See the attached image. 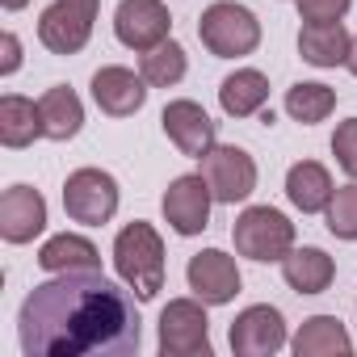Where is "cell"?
<instances>
[{"mask_svg":"<svg viewBox=\"0 0 357 357\" xmlns=\"http://www.w3.org/2000/svg\"><path fill=\"white\" fill-rule=\"evenodd\" d=\"M26 357H122L139 349L135 290L101 269L55 273L34 286L17 315Z\"/></svg>","mask_w":357,"mask_h":357,"instance_id":"cell-1","label":"cell"},{"mask_svg":"<svg viewBox=\"0 0 357 357\" xmlns=\"http://www.w3.org/2000/svg\"><path fill=\"white\" fill-rule=\"evenodd\" d=\"M114 269L135 290L139 303H151L164 290V240L151 223L135 219L114 236Z\"/></svg>","mask_w":357,"mask_h":357,"instance_id":"cell-2","label":"cell"},{"mask_svg":"<svg viewBox=\"0 0 357 357\" xmlns=\"http://www.w3.org/2000/svg\"><path fill=\"white\" fill-rule=\"evenodd\" d=\"M198 38L215 59H244L261 47V22L236 0H215L198 22Z\"/></svg>","mask_w":357,"mask_h":357,"instance_id":"cell-3","label":"cell"},{"mask_svg":"<svg viewBox=\"0 0 357 357\" xmlns=\"http://www.w3.org/2000/svg\"><path fill=\"white\" fill-rule=\"evenodd\" d=\"M231 240H236V252L248 261H261V265L286 261V252L294 248V223L273 206H248L236 219Z\"/></svg>","mask_w":357,"mask_h":357,"instance_id":"cell-4","label":"cell"},{"mask_svg":"<svg viewBox=\"0 0 357 357\" xmlns=\"http://www.w3.org/2000/svg\"><path fill=\"white\" fill-rule=\"evenodd\" d=\"M160 353L164 357H211V319L202 298H172L160 311Z\"/></svg>","mask_w":357,"mask_h":357,"instance_id":"cell-5","label":"cell"},{"mask_svg":"<svg viewBox=\"0 0 357 357\" xmlns=\"http://www.w3.org/2000/svg\"><path fill=\"white\" fill-rule=\"evenodd\" d=\"M101 0H55L38 17V43L51 55H80L93 38Z\"/></svg>","mask_w":357,"mask_h":357,"instance_id":"cell-6","label":"cell"},{"mask_svg":"<svg viewBox=\"0 0 357 357\" xmlns=\"http://www.w3.org/2000/svg\"><path fill=\"white\" fill-rule=\"evenodd\" d=\"M118 181L105 172V168H76L68 181H63V211L72 223H84V227H101L118 215Z\"/></svg>","mask_w":357,"mask_h":357,"instance_id":"cell-7","label":"cell"},{"mask_svg":"<svg viewBox=\"0 0 357 357\" xmlns=\"http://www.w3.org/2000/svg\"><path fill=\"white\" fill-rule=\"evenodd\" d=\"M202 176H206L215 202L236 206V202H248L257 190V160L236 143H215L202 155Z\"/></svg>","mask_w":357,"mask_h":357,"instance_id":"cell-8","label":"cell"},{"mask_svg":"<svg viewBox=\"0 0 357 357\" xmlns=\"http://www.w3.org/2000/svg\"><path fill=\"white\" fill-rule=\"evenodd\" d=\"M211 206H215V194L202 172H185L176 181H168V190L160 198V211L176 236H202L211 227Z\"/></svg>","mask_w":357,"mask_h":357,"instance_id":"cell-9","label":"cell"},{"mask_svg":"<svg viewBox=\"0 0 357 357\" xmlns=\"http://www.w3.org/2000/svg\"><path fill=\"white\" fill-rule=\"evenodd\" d=\"M227 340H231V353H236V357H273V353H282V349L290 344L286 319H282V311L269 307V303L244 307V311L231 319Z\"/></svg>","mask_w":357,"mask_h":357,"instance_id":"cell-10","label":"cell"},{"mask_svg":"<svg viewBox=\"0 0 357 357\" xmlns=\"http://www.w3.org/2000/svg\"><path fill=\"white\" fill-rule=\"evenodd\" d=\"M114 34L126 51H151L172 34V17L164 0H122L114 9Z\"/></svg>","mask_w":357,"mask_h":357,"instance_id":"cell-11","label":"cell"},{"mask_svg":"<svg viewBox=\"0 0 357 357\" xmlns=\"http://www.w3.org/2000/svg\"><path fill=\"white\" fill-rule=\"evenodd\" d=\"M185 282H190L194 298H202L206 307H227L240 294V286H244L236 257H227L223 248H202L198 257H190Z\"/></svg>","mask_w":357,"mask_h":357,"instance_id":"cell-12","label":"cell"},{"mask_svg":"<svg viewBox=\"0 0 357 357\" xmlns=\"http://www.w3.org/2000/svg\"><path fill=\"white\" fill-rule=\"evenodd\" d=\"M160 122H164V135L172 139V147L181 151V155H190V160H202V155L219 143L211 114H206L198 101H190V97L168 101L164 114H160Z\"/></svg>","mask_w":357,"mask_h":357,"instance_id":"cell-13","label":"cell"},{"mask_svg":"<svg viewBox=\"0 0 357 357\" xmlns=\"http://www.w3.org/2000/svg\"><path fill=\"white\" fill-rule=\"evenodd\" d=\"M43 231H47V198L30 185H9L0 198V240L30 244Z\"/></svg>","mask_w":357,"mask_h":357,"instance_id":"cell-14","label":"cell"},{"mask_svg":"<svg viewBox=\"0 0 357 357\" xmlns=\"http://www.w3.org/2000/svg\"><path fill=\"white\" fill-rule=\"evenodd\" d=\"M93 101H97V109L101 114H109V118H130V114H139L143 109V101H147V80L143 76H135L130 68H101L97 76H93Z\"/></svg>","mask_w":357,"mask_h":357,"instance_id":"cell-15","label":"cell"},{"mask_svg":"<svg viewBox=\"0 0 357 357\" xmlns=\"http://www.w3.org/2000/svg\"><path fill=\"white\" fill-rule=\"evenodd\" d=\"M349 47H353V34L344 30V22H307L298 30V55L311 68H340V63H349Z\"/></svg>","mask_w":357,"mask_h":357,"instance_id":"cell-16","label":"cell"},{"mask_svg":"<svg viewBox=\"0 0 357 357\" xmlns=\"http://www.w3.org/2000/svg\"><path fill=\"white\" fill-rule=\"evenodd\" d=\"M332 194H336V185H332V172L324 164H315V160L290 164V172H286V198H290L294 211L319 215V211H328Z\"/></svg>","mask_w":357,"mask_h":357,"instance_id":"cell-17","label":"cell"},{"mask_svg":"<svg viewBox=\"0 0 357 357\" xmlns=\"http://www.w3.org/2000/svg\"><path fill=\"white\" fill-rule=\"evenodd\" d=\"M282 278L294 294H324L336 278V261L324 248H290L282 261Z\"/></svg>","mask_w":357,"mask_h":357,"instance_id":"cell-18","label":"cell"},{"mask_svg":"<svg viewBox=\"0 0 357 357\" xmlns=\"http://www.w3.org/2000/svg\"><path fill=\"white\" fill-rule=\"evenodd\" d=\"M34 139H47L38 101L17 97V93H5V97H0V143H5L9 151H22Z\"/></svg>","mask_w":357,"mask_h":357,"instance_id":"cell-19","label":"cell"},{"mask_svg":"<svg viewBox=\"0 0 357 357\" xmlns=\"http://www.w3.org/2000/svg\"><path fill=\"white\" fill-rule=\"evenodd\" d=\"M265 101H269V76L257 68H236L219 84V105L227 118H252L265 109Z\"/></svg>","mask_w":357,"mask_h":357,"instance_id":"cell-20","label":"cell"},{"mask_svg":"<svg viewBox=\"0 0 357 357\" xmlns=\"http://www.w3.org/2000/svg\"><path fill=\"white\" fill-rule=\"evenodd\" d=\"M294 357H336V353H353V336L344 332V324L336 315H311L294 340H290Z\"/></svg>","mask_w":357,"mask_h":357,"instance_id":"cell-21","label":"cell"},{"mask_svg":"<svg viewBox=\"0 0 357 357\" xmlns=\"http://www.w3.org/2000/svg\"><path fill=\"white\" fill-rule=\"evenodd\" d=\"M38 109H43V130H47V139H55V143L76 139L80 126H84V105H80V97H76L68 84L47 89V93L38 97Z\"/></svg>","mask_w":357,"mask_h":357,"instance_id":"cell-22","label":"cell"},{"mask_svg":"<svg viewBox=\"0 0 357 357\" xmlns=\"http://www.w3.org/2000/svg\"><path fill=\"white\" fill-rule=\"evenodd\" d=\"M38 265L47 269V273H72V269H101V252H97V244L93 240H84V236H72V231H63V236H51L43 248H38Z\"/></svg>","mask_w":357,"mask_h":357,"instance_id":"cell-23","label":"cell"},{"mask_svg":"<svg viewBox=\"0 0 357 357\" xmlns=\"http://www.w3.org/2000/svg\"><path fill=\"white\" fill-rule=\"evenodd\" d=\"M185 72H190L185 47H181V43H172V38H164L160 47L143 51V59H139V76H143L151 89H172V84H181Z\"/></svg>","mask_w":357,"mask_h":357,"instance_id":"cell-24","label":"cell"},{"mask_svg":"<svg viewBox=\"0 0 357 357\" xmlns=\"http://www.w3.org/2000/svg\"><path fill=\"white\" fill-rule=\"evenodd\" d=\"M332 109H336V89H328V84H319V80H303V84H294V89L286 93V114H290L294 122H303V126L324 122Z\"/></svg>","mask_w":357,"mask_h":357,"instance_id":"cell-25","label":"cell"},{"mask_svg":"<svg viewBox=\"0 0 357 357\" xmlns=\"http://www.w3.org/2000/svg\"><path fill=\"white\" fill-rule=\"evenodd\" d=\"M324 219H328V231L336 240H357V181H349L332 194Z\"/></svg>","mask_w":357,"mask_h":357,"instance_id":"cell-26","label":"cell"},{"mask_svg":"<svg viewBox=\"0 0 357 357\" xmlns=\"http://www.w3.org/2000/svg\"><path fill=\"white\" fill-rule=\"evenodd\" d=\"M332 155L349 181H357V118H344L332 135Z\"/></svg>","mask_w":357,"mask_h":357,"instance_id":"cell-27","label":"cell"},{"mask_svg":"<svg viewBox=\"0 0 357 357\" xmlns=\"http://www.w3.org/2000/svg\"><path fill=\"white\" fill-rule=\"evenodd\" d=\"M303 22H344L353 0H294Z\"/></svg>","mask_w":357,"mask_h":357,"instance_id":"cell-28","label":"cell"},{"mask_svg":"<svg viewBox=\"0 0 357 357\" xmlns=\"http://www.w3.org/2000/svg\"><path fill=\"white\" fill-rule=\"evenodd\" d=\"M0 51H5V59H0V76H13L22 68V43L13 30H5V38H0Z\"/></svg>","mask_w":357,"mask_h":357,"instance_id":"cell-29","label":"cell"},{"mask_svg":"<svg viewBox=\"0 0 357 357\" xmlns=\"http://www.w3.org/2000/svg\"><path fill=\"white\" fill-rule=\"evenodd\" d=\"M30 5V0H0V9H5V13H22Z\"/></svg>","mask_w":357,"mask_h":357,"instance_id":"cell-30","label":"cell"},{"mask_svg":"<svg viewBox=\"0 0 357 357\" xmlns=\"http://www.w3.org/2000/svg\"><path fill=\"white\" fill-rule=\"evenodd\" d=\"M353 76H357V34H353V47H349V63H344Z\"/></svg>","mask_w":357,"mask_h":357,"instance_id":"cell-31","label":"cell"}]
</instances>
